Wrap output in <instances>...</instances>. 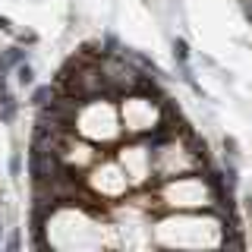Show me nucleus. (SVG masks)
I'll return each mask as SVG.
<instances>
[{"label": "nucleus", "instance_id": "6", "mask_svg": "<svg viewBox=\"0 0 252 252\" xmlns=\"http://www.w3.org/2000/svg\"><path fill=\"white\" fill-rule=\"evenodd\" d=\"M224 158H233V161H240V145H236L233 136H224Z\"/></svg>", "mask_w": 252, "mask_h": 252}, {"label": "nucleus", "instance_id": "7", "mask_svg": "<svg viewBox=\"0 0 252 252\" xmlns=\"http://www.w3.org/2000/svg\"><path fill=\"white\" fill-rule=\"evenodd\" d=\"M19 173H22V152H13V158H10V177L19 180Z\"/></svg>", "mask_w": 252, "mask_h": 252}, {"label": "nucleus", "instance_id": "10", "mask_svg": "<svg viewBox=\"0 0 252 252\" xmlns=\"http://www.w3.org/2000/svg\"><path fill=\"white\" fill-rule=\"evenodd\" d=\"M6 249H19V233H13L10 240H6Z\"/></svg>", "mask_w": 252, "mask_h": 252}, {"label": "nucleus", "instance_id": "3", "mask_svg": "<svg viewBox=\"0 0 252 252\" xmlns=\"http://www.w3.org/2000/svg\"><path fill=\"white\" fill-rule=\"evenodd\" d=\"M13 73H16V85H22V89H32V85H35V66H32L29 60L19 63Z\"/></svg>", "mask_w": 252, "mask_h": 252}, {"label": "nucleus", "instance_id": "8", "mask_svg": "<svg viewBox=\"0 0 252 252\" xmlns=\"http://www.w3.org/2000/svg\"><path fill=\"white\" fill-rule=\"evenodd\" d=\"M240 13H243V19L252 26V0H240Z\"/></svg>", "mask_w": 252, "mask_h": 252}, {"label": "nucleus", "instance_id": "12", "mask_svg": "<svg viewBox=\"0 0 252 252\" xmlns=\"http://www.w3.org/2000/svg\"><path fill=\"white\" fill-rule=\"evenodd\" d=\"M246 208H249V211H252V195H246Z\"/></svg>", "mask_w": 252, "mask_h": 252}, {"label": "nucleus", "instance_id": "4", "mask_svg": "<svg viewBox=\"0 0 252 252\" xmlns=\"http://www.w3.org/2000/svg\"><path fill=\"white\" fill-rule=\"evenodd\" d=\"M170 54H173V60H177V63H189V57H192V54H189L186 38H173V41H170Z\"/></svg>", "mask_w": 252, "mask_h": 252}, {"label": "nucleus", "instance_id": "1", "mask_svg": "<svg viewBox=\"0 0 252 252\" xmlns=\"http://www.w3.org/2000/svg\"><path fill=\"white\" fill-rule=\"evenodd\" d=\"M29 60V51H22V44H13V47H3L0 51V76H10L19 63Z\"/></svg>", "mask_w": 252, "mask_h": 252}, {"label": "nucleus", "instance_id": "5", "mask_svg": "<svg viewBox=\"0 0 252 252\" xmlns=\"http://www.w3.org/2000/svg\"><path fill=\"white\" fill-rule=\"evenodd\" d=\"M47 101H54V85H38V89L32 92V104H35V107H44Z\"/></svg>", "mask_w": 252, "mask_h": 252}, {"label": "nucleus", "instance_id": "2", "mask_svg": "<svg viewBox=\"0 0 252 252\" xmlns=\"http://www.w3.org/2000/svg\"><path fill=\"white\" fill-rule=\"evenodd\" d=\"M16 114H19V101H16V94L3 92V94H0V123L10 126L16 120Z\"/></svg>", "mask_w": 252, "mask_h": 252}, {"label": "nucleus", "instance_id": "11", "mask_svg": "<svg viewBox=\"0 0 252 252\" xmlns=\"http://www.w3.org/2000/svg\"><path fill=\"white\" fill-rule=\"evenodd\" d=\"M10 29H13V22L6 19V16H0V32H10Z\"/></svg>", "mask_w": 252, "mask_h": 252}, {"label": "nucleus", "instance_id": "9", "mask_svg": "<svg viewBox=\"0 0 252 252\" xmlns=\"http://www.w3.org/2000/svg\"><path fill=\"white\" fill-rule=\"evenodd\" d=\"M16 41H19V44H35L38 35H35V32H19V35H16Z\"/></svg>", "mask_w": 252, "mask_h": 252}, {"label": "nucleus", "instance_id": "13", "mask_svg": "<svg viewBox=\"0 0 252 252\" xmlns=\"http://www.w3.org/2000/svg\"><path fill=\"white\" fill-rule=\"evenodd\" d=\"M0 240H3V220H0Z\"/></svg>", "mask_w": 252, "mask_h": 252}]
</instances>
